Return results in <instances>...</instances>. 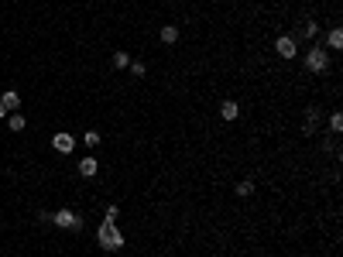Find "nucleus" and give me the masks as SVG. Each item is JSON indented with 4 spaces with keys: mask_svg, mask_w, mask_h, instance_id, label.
Segmentation results:
<instances>
[{
    "mask_svg": "<svg viewBox=\"0 0 343 257\" xmlns=\"http://www.w3.org/2000/svg\"><path fill=\"white\" fill-rule=\"evenodd\" d=\"M52 147H55L58 155H72V147H76V137L62 131V134H55V137H52Z\"/></svg>",
    "mask_w": 343,
    "mask_h": 257,
    "instance_id": "nucleus-4",
    "label": "nucleus"
},
{
    "mask_svg": "<svg viewBox=\"0 0 343 257\" xmlns=\"http://www.w3.org/2000/svg\"><path fill=\"white\" fill-rule=\"evenodd\" d=\"M96 168H100V165H96V158H82V161H79V175H82V179H93V175H96Z\"/></svg>",
    "mask_w": 343,
    "mask_h": 257,
    "instance_id": "nucleus-8",
    "label": "nucleus"
},
{
    "mask_svg": "<svg viewBox=\"0 0 343 257\" xmlns=\"http://www.w3.org/2000/svg\"><path fill=\"white\" fill-rule=\"evenodd\" d=\"M274 52L282 58H295V38H288V34H282L278 41H274Z\"/></svg>",
    "mask_w": 343,
    "mask_h": 257,
    "instance_id": "nucleus-5",
    "label": "nucleus"
},
{
    "mask_svg": "<svg viewBox=\"0 0 343 257\" xmlns=\"http://www.w3.org/2000/svg\"><path fill=\"white\" fill-rule=\"evenodd\" d=\"M131 66V55L127 52H114V69H127Z\"/></svg>",
    "mask_w": 343,
    "mask_h": 257,
    "instance_id": "nucleus-12",
    "label": "nucleus"
},
{
    "mask_svg": "<svg viewBox=\"0 0 343 257\" xmlns=\"http://www.w3.org/2000/svg\"><path fill=\"white\" fill-rule=\"evenodd\" d=\"M326 66H330V55H326V48H323V45L309 48V55H306V69H309V72H326Z\"/></svg>",
    "mask_w": 343,
    "mask_h": 257,
    "instance_id": "nucleus-2",
    "label": "nucleus"
},
{
    "mask_svg": "<svg viewBox=\"0 0 343 257\" xmlns=\"http://www.w3.org/2000/svg\"><path fill=\"white\" fill-rule=\"evenodd\" d=\"M96 240H100L103 250H120V247H124V233H120V230H117L110 220H103V223H100V230H96Z\"/></svg>",
    "mask_w": 343,
    "mask_h": 257,
    "instance_id": "nucleus-1",
    "label": "nucleus"
},
{
    "mask_svg": "<svg viewBox=\"0 0 343 257\" xmlns=\"http://www.w3.org/2000/svg\"><path fill=\"white\" fill-rule=\"evenodd\" d=\"M131 72H134V76H144L148 69H144V62H131Z\"/></svg>",
    "mask_w": 343,
    "mask_h": 257,
    "instance_id": "nucleus-18",
    "label": "nucleus"
},
{
    "mask_svg": "<svg viewBox=\"0 0 343 257\" xmlns=\"http://www.w3.org/2000/svg\"><path fill=\"white\" fill-rule=\"evenodd\" d=\"M254 192V182H240L237 185V196H251Z\"/></svg>",
    "mask_w": 343,
    "mask_h": 257,
    "instance_id": "nucleus-17",
    "label": "nucleus"
},
{
    "mask_svg": "<svg viewBox=\"0 0 343 257\" xmlns=\"http://www.w3.org/2000/svg\"><path fill=\"white\" fill-rule=\"evenodd\" d=\"M220 117H223V120H237V117H240V103L223 100V106H220Z\"/></svg>",
    "mask_w": 343,
    "mask_h": 257,
    "instance_id": "nucleus-7",
    "label": "nucleus"
},
{
    "mask_svg": "<svg viewBox=\"0 0 343 257\" xmlns=\"http://www.w3.org/2000/svg\"><path fill=\"white\" fill-rule=\"evenodd\" d=\"M17 106H21V96H17L14 90H7L4 93V100H0V117H7V113L17 110Z\"/></svg>",
    "mask_w": 343,
    "mask_h": 257,
    "instance_id": "nucleus-6",
    "label": "nucleus"
},
{
    "mask_svg": "<svg viewBox=\"0 0 343 257\" xmlns=\"http://www.w3.org/2000/svg\"><path fill=\"white\" fill-rule=\"evenodd\" d=\"M316 123H319V110H309V120H306V134H316Z\"/></svg>",
    "mask_w": 343,
    "mask_h": 257,
    "instance_id": "nucleus-11",
    "label": "nucleus"
},
{
    "mask_svg": "<svg viewBox=\"0 0 343 257\" xmlns=\"http://www.w3.org/2000/svg\"><path fill=\"white\" fill-rule=\"evenodd\" d=\"M316 31H319V24H316V21H309V24H306V34H309V38H316Z\"/></svg>",
    "mask_w": 343,
    "mask_h": 257,
    "instance_id": "nucleus-19",
    "label": "nucleus"
},
{
    "mask_svg": "<svg viewBox=\"0 0 343 257\" xmlns=\"http://www.w3.org/2000/svg\"><path fill=\"white\" fill-rule=\"evenodd\" d=\"M7 127H11V131H24V117H21V113H17V117H11V120H7Z\"/></svg>",
    "mask_w": 343,
    "mask_h": 257,
    "instance_id": "nucleus-14",
    "label": "nucleus"
},
{
    "mask_svg": "<svg viewBox=\"0 0 343 257\" xmlns=\"http://www.w3.org/2000/svg\"><path fill=\"white\" fill-rule=\"evenodd\" d=\"M330 131H333V134H340V131H343V117H340V113H333V117H330Z\"/></svg>",
    "mask_w": 343,
    "mask_h": 257,
    "instance_id": "nucleus-13",
    "label": "nucleus"
},
{
    "mask_svg": "<svg viewBox=\"0 0 343 257\" xmlns=\"http://www.w3.org/2000/svg\"><path fill=\"white\" fill-rule=\"evenodd\" d=\"M158 34H161V41H165V45H175V41H179V28H175V24H165Z\"/></svg>",
    "mask_w": 343,
    "mask_h": 257,
    "instance_id": "nucleus-9",
    "label": "nucleus"
},
{
    "mask_svg": "<svg viewBox=\"0 0 343 257\" xmlns=\"http://www.w3.org/2000/svg\"><path fill=\"white\" fill-rule=\"evenodd\" d=\"M82 141H86L90 147H96V144H100V134H96V131H86V137H82Z\"/></svg>",
    "mask_w": 343,
    "mask_h": 257,
    "instance_id": "nucleus-16",
    "label": "nucleus"
},
{
    "mask_svg": "<svg viewBox=\"0 0 343 257\" xmlns=\"http://www.w3.org/2000/svg\"><path fill=\"white\" fill-rule=\"evenodd\" d=\"M52 223L62 226V230H79V226H82V216H76L72 209H58V212H52Z\"/></svg>",
    "mask_w": 343,
    "mask_h": 257,
    "instance_id": "nucleus-3",
    "label": "nucleus"
},
{
    "mask_svg": "<svg viewBox=\"0 0 343 257\" xmlns=\"http://www.w3.org/2000/svg\"><path fill=\"white\" fill-rule=\"evenodd\" d=\"M117 216H120V209H117V206H106V212H103V220H110V223H117Z\"/></svg>",
    "mask_w": 343,
    "mask_h": 257,
    "instance_id": "nucleus-15",
    "label": "nucleus"
},
{
    "mask_svg": "<svg viewBox=\"0 0 343 257\" xmlns=\"http://www.w3.org/2000/svg\"><path fill=\"white\" fill-rule=\"evenodd\" d=\"M326 45H330V48H343V31H340V28H333V31L326 34Z\"/></svg>",
    "mask_w": 343,
    "mask_h": 257,
    "instance_id": "nucleus-10",
    "label": "nucleus"
}]
</instances>
